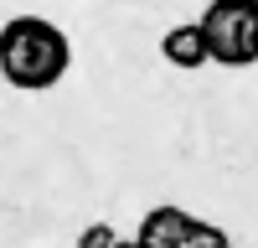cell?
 <instances>
[{"mask_svg": "<svg viewBox=\"0 0 258 248\" xmlns=\"http://www.w3.org/2000/svg\"><path fill=\"white\" fill-rule=\"evenodd\" d=\"M68 68H73V41L62 26L41 16H11L0 26V73L11 88H26V93L57 88Z\"/></svg>", "mask_w": 258, "mask_h": 248, "instance_id": "cell-1", "label": "cell"}, {"mask_svg": "<svg viewBox=\"0 0 258 248\" xmlns=\"http://www.w3.org/2000/svg\"><path fill=\"white\" fill-rule=\"evenodd\" d=\"M160 57L170 62V68H181V73H197V68H207V36H202V26L197 21H181V26H170L165 36H160Z\"/></svg>", "mask_w": 258, "mask_h": 248, "instance_id": "cell-3", "label": "cell"}, {"mask_svg": "<svg viewBox=\"0 0 258 248\" xmlns=\"http://www.w3.org/2000/svg\"><path fill=\"white\" fill-rule=\"evenodd\" d=\"M114 248H140V243H135V238H119V243H114Z\"/></svg>", "mask_w": 258, "mask_h": 248, "instance_id": "cell-6", "label": "cell"}, {"mask_svg": "<svg viewBox=\"0 0 258 248\" xmlns=\"http://www.w3.org/2000/svg\"><path fill=\"white\" fill-rule=\"evenodd\" d=\"M170 248H232V238L222 233L217 222H207V217H197L191 212V222H186V233L170 243Z\"/></svg>", "mask_w": 258, "mask_h": 248, "instance_id": "cell-4", "label": "cell"}, {"mask_svg": "<svg viewBox=\"0 0 258 248\" xmlns=\"http://www.w3.org/2000/svg\"><path fill=\"white\" fill-rule=\"evenodd\" d=\"M197 26L217 68H253L258 62V0H207Z\"/></svg>", "mask_w": 258, "mask_h": 248, "instance_id": "cell-2", "label": "cell"}, {"mask_svg": "<svg viewBox=\"0 0 258 248\" xmlns=\"http://www.w3.org/2000/svg\"><path fill=\"white\" fill-rule=\"evenodd\" d=\"M114 243H119V233H114L109 222H88L78 233V248H114Z\"/></svg>", "mask_w": 258, "mask_h": 248, "instance_id": "cell-5", "label": "cell"}]
</instances>
